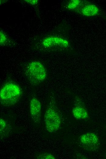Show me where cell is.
Segmentation results:
<instances>
[{"label": "cell", "mask_w": 106, "mask_h": 159, "mask_svg": "<svg viewBox=\"0 0 106 159\" xmlns=\"http://www.w3.org/2000/svg\"><path fill=\"white\" fill-rule=\"evenodd\" d=\"M43 46L46 48L55 46L63 47H68L69 43L66 39L57 36H50L44 38L42 42Z\"/></svg>", "instance_id": "8992f818"}, {"label": "cell", "mask_w": 106, "mask_h": 159, "mask_svg": "<svg viewBox=\"0 0 106 159\" xmlns=\"http://www.w3.org/2000/svg\"><path fill=\"white\" fill-rule=\"evenodd\" d=\"M30 112L31 117L34 123L39 124L41 120V106L39 100L34 97L30 103Z\"/></svg>", "instance_id": "5b68a950"}, {"label": "cell", "mask_w": 106, "mask_h": 159, "mask_svg": "<svg viewBox=\"0 0 106 159\" xmlns=\"http://www.w3.org/2000/svg\"><path fill=\"white\" fill-rule=\"evenodd\" d=\"M80 141L86 150L94 151L98 150L100 146V141L97 135L95 133L88 132L81 135Z\"/></svg>", "instance_id": "277c9868"}, {"label": "cell", "mask_w": 106, "mask_h": 159, "mask_svg": "<svg viewBox=\"0 0 106 159\" xmlns=\"http://www.w3.org/2000/svg\"><path fill=\"white\" fill-rule=\"evenodd\" d=\"M10 131L9 125L6 121L2 118L0 119V138L1 139L8 136Z\"/></svg>", "instance_id": "9c48e42d"}, {"label": "cell", "mask_w": 106, "mask_h": 159, "mask_svg": "<svg viewBox=\"0 0 106 159\" xmlns=\"http://www.w3.org/2000/svg\"><path fill=\"white\" fill-rule=\"evenodd\" d=\"M26 76L29 83L36 85L43 82L47 76V72L43 64L38 61H33L27 65Z\"/></svg>", "instance_id": "7a4b0ae2"}, {"label": "cell", "mask_w": 106, "mask_h": 159, "mask_svg": "<svg viewBox=\"0 0 106 159\" xmlns=\"http://www.w3.org/2000/svg\"><path fill=\"white\" fill-rule=\"evenodd\" d=\"M7 36L3 31H0V43L2 45L8 41Z\"/></svg>", "instance_id": "7c38bea8"}, {"label": "cell", "mask_w": 106, "mask_h": 159, "mask_svg": "<svg viewBox=\"0 0 106 159\" xmlns=\"http://www.w3.org/2000/svg\"><path fill=\"white\" fill-rule=\"evenodd\" d=\"M22 95L20 87L12 82L5 83L1 88L0 100L1 104L5 106H10L17 103Z\"/></svg>", "instance_id": "6da1fadb"}, {"label": "cell", "mask_w": 106, "mask_h": 159, "mask_svg": "<svg viewBox=\"0 0 106 159\" xmlns=\"http://www.w3.org/2000/svg\"><path fill=\"white\" fill-rule=\"evenodd\" d=\"M81 2V1L79 0L71 1L67 5V8L70 10L74 9L80 5Z\"/></svg>", "instance_id": "30bf717a"}, {"label": "cell", "mask_w": 106, "mask_h": 159, "mask_svg": "<svg viewBox=\"0 0 106 159\" xmlns=\"http://www.w3.org/2000/svg\"><path fill=\"white\" fill-rule=\"evenodd\" d=\"M44 122L46 130L51 133H55L59 129L61 124L60 116L56 106L53 102L50 103L46 110Z\"/></svg>", "instance_id": "3957f363"}, {"label": "cell", "mask_w": 106, "mask_h": 159, "mask_svg": "<svg viewBox=\"0 0 106 159\" xmlns=\"http://www.w3.org/2000/svg\"></svg>", "instance_id": "5bb4252c"}, {"label": "cell", "mask_w": 106, "mask_h": 159, "mask_svg": "<svg viewBox=\"0 0 106 159\" xmlns=\"http://www.w3.org/2000/svg\"><path fill=\"white\" fill-rule=\"evenodd\" d=\"M24 1L29 4L34 5L37 4L38 1L37 0H26Z\"/></svg>", "instance_id": "4fadbf2b"}, {"label": "cell", "mask_w": 106, "mask_h": 159, "mask_svg": "<svg viewBox=\"0 0 106 159\" xmlns=\"http://www.w3.org/2000/svg\"><path fill=\"white\" fill-rule=\"evenodd\" d=\"M72 113L74 117L79 120H85L88 116L87 110L83 106L77 105L72 109Z\"/></svg>", "instance_id": "ba28073f"}, {"label": "cell", "mask_w": 106, "mask_h": 159, "mask_svg": "<svg viewBox=\"0 0 106 159\" xmlns=\"http://www.w3.org/2000/svg\"><path fill=\"white\" fill-rule=\"evenodd\" d=\"M99 12L100 9L98 6L92 4L85 5L81 10L82 14L87 16H96L99 13Z\"/></svg>", "instance_id": "52a82bcc"}, {"label": "cell", "mask_w": 106, "mask_h": 159, "mask_svg": "<svg viewBox=\"0 0 106 159\" xmlns=\"http://www.w3.org/2000/svg\"><path fill=\"white\" fill-rule=\"evenodd\" d=\"M36 158L39 159H55L56 158L53 154L48 153H40L37 155Z\"/></svg>", "instance_id": "8fae6325"}]
</instances>
